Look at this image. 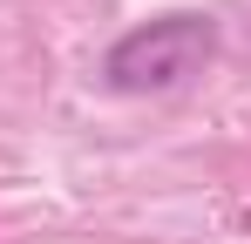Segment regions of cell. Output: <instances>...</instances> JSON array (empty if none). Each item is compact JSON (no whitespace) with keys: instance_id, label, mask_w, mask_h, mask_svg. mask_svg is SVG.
<instances>
[{"instance_id":"obj_1","label":"cell","mask_w":251,"mask_h":244,"mask_svg":"<svg viewBox=\"0 0 251 244\" xmlns=\"http://www.w3.org/2000/svg\"><path fill=\"white\" fill-rule=\"evenodd\" d=\"M210 61H217V21L210 14H156L102 54V81L116 95H170V88L197 81Z\"/></svg>"}]
</instances>
